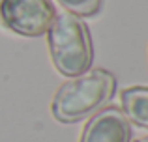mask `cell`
I'll use <instances>...</instances> for the list:
<instances>
[{
    "label": "cell",
    "instance_id": "1",
    "mask_svg": "<svg viewBox=\"0 0 148 142\" xmlns=\"http://www.w3.org/2000/svg\"><path fill=\"white\" fill-rule=\"evenodd\" d=\"M116 79L105 69H92L64 82L53 99V114L60 122H79L99 112L111 101Z\"/></svg>",
    "mask_w": 148,
    "mask_h": 142
},
{
    "label": "cell",
    "instance_id": "2",
    "mask_svg": "<svg viewBox=\"0 0 148 142\" xmlns=\"http://www.w3.org/2000/svg\"><path fill=\"white\" fill-rule=\"evenodd\" d=\"M47 34L53 64L62 75L73 79L90 69L92 39L81 17L68 11L56 15Z\"/></svg>",
    "mask_w": 148,
    "mask_h": 142
},
{
    "label": "cell",
    "instance_id": "3",
    "mask_svg": "<svg viewBox=\"0 0 148 142\" xmlns=\"http://www.w3.org/2000/svg\"><path fill=\"white\" fill-rule=\"evenodd\" d=\"M56 11L51 0H0V19L10 30L36 37L49 32Z\"/></svg>",
    "mask_w": 148,
    "mask_h": 142
},
{
    "label": "cell",
    "instance_id": "4",
    "mask_svg": "<svg viewBox=\"0 0 148 142\" xmlns=\"http://www.w3.org/2000/svg\"><path fill=\"white\" fill-rule=\"evenodd\" d=\"M131 125L120 109H101L88 120L81 142H130Z\"/></svg>",
    "mask_w": 148,
    "mask_h": 142
},
{
    "label": "cell",
    "instance_id": "5",
    "mask_svg": "<svg viewBox=\"0 0 148 142\" xmlns=\"http://www.w3.org/2000/svg\"><path fill=\"white\" fill-rule=\"evenodd\" d=\"M122 112L133 124L148 127V88L131 86L122 92Z\"/></svg>",
    "mask_w": 148,
    "mask_h": 142
},
{
    "label": "cell",
    "instance_id": "6",
    "mask_svg": "<svg viewBox=\"0 0 148 142\" xmlns=\"http://www.w3.org/2000/svg\"><path fill=\"white\" fill-rule=\"evenodd\" d=\"M62 7L68 13L77 17H90L96 15L101 7V0H58Z\"/></svg>",
    "mask_w": 148,
    "mask_h": 142
},
{
    "label": "cell",
    "instance_id": "7",
    "mask_svg": "<svg viewBox=\"0 0 148 142\" xmlns=\"http://www.w3.org/2000/svg\"><path fill=\"white\" fill-rule=\"evenodd\" d=\"M135 142H148V137H145V139H139V140H135Z\"/></svg>",
    "mask_w": 148,
    "mask_h": 142
}]
</instances>
